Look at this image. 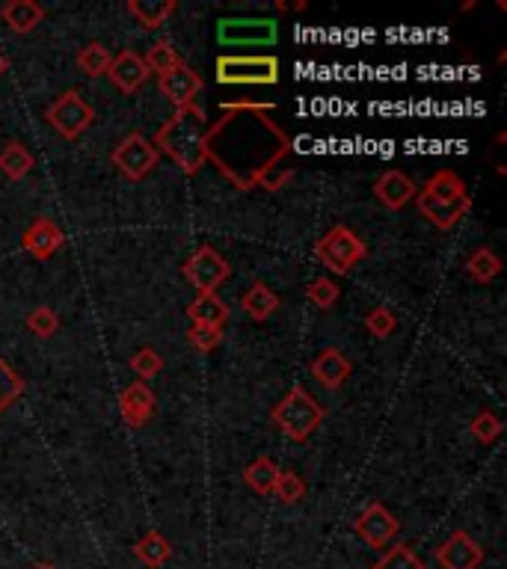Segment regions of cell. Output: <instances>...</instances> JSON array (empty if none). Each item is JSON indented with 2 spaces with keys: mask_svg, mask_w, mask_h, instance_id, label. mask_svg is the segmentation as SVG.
<instances>
[{
  "mask_svg": "<svg viewBox=\"0 0 507 569\" xmlns=\"http://www.w3.org/2000/svg\"><path fill=\"white\" fill-rule=\"evenodd\" d=\"M45 119H48V125H51L60 137L78 140L86 128L92 125L95 110L89 107V101H86L81 92H63V95L48 107Z\"/></svg>",
  "mask_w": 507,
  "mask_h": 569,
  "instance_id": "7",
  "label": "cell"
},
{
  "mask_svg": "<svg viewBox=\"0 0 507 569\" xmlns=\"http://www.w3.org/2000/svg\"><path fill=\"white\" fill-rule=\"evenodd\" d=\"M6 69H9V60H6V54L0 51V78L6 75Z\"/></svg>",
  "mask_w": 507,
  "mask_h": 569,
  "instance_id": "39",
  "label": "cell"
},
{
  "mask_svg": "<svg viewBox=\"0 0 507 569\" xmlns=\"http://www.w3.org/2000/svg\"><path fill=\"white\" fill-rule=\"evenodd\" d=\"M107 78L116 83V89H122L125 95L137 92L143 83L149 81V69L143 63V57L137 51H122L110 60Z\"/></svg>",
  "mask_w": 507,
  "mask_h": 569,
  "instance_id": "13",
  "label": "cell"
},
{
  "mask_svg": "<svg viewBox=\"0 0 507 569\" xmlns=\"http://www.w3.org/2000/svg\"><path fill=\"white\" fill-rule=\"evenodd\" d=\"M353 374V365L350 359L336 350V347H327L321 350L315 359H312V377L324 386V389H341Z\"/></svg>",
  "mask_w": 507,
  "mask_h": 569,
  "instance_id": "16",
  "label": "cell"
},
{
  "mask_svg": "<svg viewBox=\"0 0 507 569\" xmlns=\"http://www.w3.org/2000/svg\"><path fill=\"white\" fill-rule=\"evenodd\" d=\"M217 83L226 86H273L279 83V60L264 57H220L217 60Z\"/></svg>",
  "mask_w": 507,
  "mask_h": 569,
  "instance_id": "4",
  "label": "cell"
},
{
  "mask_svg": "<svg viewBox=\"0 0 507 569\" xmlns=\"http://www.w3.org/2000/svg\"><path fill=\"white\" fill-rule=\"evenodd\" d=\"M131 371L137 377H143V380H152V377H158L164 371V356L158 350H152V347H143V350H137L131 356Z\"/></svg>",
  "mask_w": 507,
  "mask_h": 569,
  "instance_id": "33",
  "label": "cell"
},
{
  "mask_svg": "<svg viewBox=\"0 0 507 569\" xmlns=\"http://www.w3.org/2000/svg\"><path fill=\"white\" fill-rule=\"evenodd\" d=\"M436 561L442 569H478L484 561V549L466 531H454L436 549Z\"/></svg>",
  "mask_w": 507,
  "mask_h": 569,
  "instance_id": "11",
  "label": "cell"
},
{
  "mask_svg": "<svg viewBox=\"0 0 507 569\" xmlns=\"http://www.w3.org/2000/svg\"><path fill=\"white\" fill-rule=\"evenodd\" d=\"M110 60H113V54H110V48H104L101 42H89L86 48H81V54H78V66H81V72H84L86 78H101V75H107Z\"/></svg>",
  "mask_w": 507,
  "mask_h": 569,
  "instance_id": "29",
  "label": "cell"
},
{
  "mask_svg": "<svg viewBox=\"0 0 507 569\" xmlns=\"http://www.w3.org/2000/svg\"><path fill=\"white\" fill-rule=\"evenodd\" d=\"M0 21L12 30V33H30L45 21V6L36 0H9L0 6Z\"/></svg>",
  "mask_w": 507,
  "mask_h": 569,
  "instance_id": "18",
  "label": "cell"
},
{
  "mask_svg": "<svg viewBox=\"0 0 507 569\" xmlns=\"http://www.w3.org/2000/svg\"><path fill=\"white\" fill-rule=\"evenodd\" d=\"M276 104H223V119H217L205 140V161H211L238 190H279L291 169H279L291 152V140L264 113Z\"/></svg>",
  "mask_w": 507,
  "mask_h": 569,
  "instance_id": "1",
  "label": "cell"
},
{
  "mask_svg": "<svg viewBox=\"0 0 507 569\" xmlns=\"http://www.w3.org/2000/svg\"><path fill=\"white\" fill-rule=\"evenodd\" d=\"M276 478H279V466H276L270 457H258V460H253V463L247 466V472H244L247 487L255 489L258 495H270L273 487H276Z\"/></svg>",
  "mask_w": 507,
  "mask_h": 569,
  "instance_id": "26",
  "label": "cell"
},
{
  "mask_svg": "<svg viewBox=\"0 0 507 569\" xmlns=\"http://www.w3.org/2000/svg\"><path fill=\"white\" fill-rule=\"evenodd\" d=\"M472 436H475L478 442H484V445L496 442V439L502 436V418L493 415V412L475 415V421H472Z\"/></svg>",
  "mask_w": 507,
  "mask_h": 569,
  "instance_id": "37",
  "label": "cell"
},
{
  "mask_svg": "<svg viewBox=\"0 0 507 569\" xmlns=\"http://www.w3.org/2000/svg\"><path fill=\"white\" fill-rule=\"evenodd\" d=\"M134 555L146 564V567H164L169 558H172V546H169V540L164 534H158V531H149L137 546H134Z\"/></svg>",
  "mask_w": 507,
  "mask_h": 569,
  "instance_id": "24",
  "label": "cell"
},
{
  "mask_svg": "<svg viewBox=\"0 0 507 569\" xmlns=\"http://www.w3.org/2000/svg\"><path fill=\"white\" fill-rule=\"evenodd\" d=\"M128 12L146 27L155 30L175 12V0H128Z\"/></svg>",
  "mask_w": 507,
  "mask_h": 569,
  "instance_id": "22",
  "label": "cell"
},
{
  "mask_svg": "<svg viewBox=\"0 0 507 569\" xmlns=\"http://www.w3.org/2000/svg\"><path fill=\"white\" fill-rule=\"evenodd\" d=\"M187 341H190L199 353H208V350H214V347L223 341V326L193 324L190 326V332H187Z\"/></svg>",
  "mask_w": 507,
  "mask_h": 569,
  "instance_id": "36",
  "label": "cell"
},
{
  "mask_svg": "<svg viewBox=\"0 0 507 569\" xmlns=\"http://www.w3.org/2000/svg\"><path fill=\"white\" fill-rule=\"evenodd\" d=\"M424 193H430V196L439 199V202H460V199H469L466 181H463L457 172H451V169H442V172L430 175Z\"/></svg>",
  "mask_w": 507,
  "mask_h": 569,
  "instance_id": "20",
  "label": "cell"
},
{
  "mask_svg": "<svg viewBox=\"0 0 507 569\" xmlns=\"http://www.w3.org/2000/svg\"><path fill=\"white\" fill-rule=\"evenodd\" d=\"M119 409L128 427H143L155 415V395L146 383H131L119 398Z\"/></svg>",
  "mask_w": 507,
  "mask_h": 569,
  "instance_id": "19",
  "label": "cell"
},
{
  "mask_svg": "<svg viewBox=\"0 0 507 569\" xmlns=\"http://www.w3.org/2000/svg\"><path fill=\"white\" fill-rule=\"evenodd\" d=\"M158 149L140 134V131H131L110 155L113 166L128 178V181H143L155 166H158Z\"/></svg>",
  "mask_w": 507,
  "mask_h": 569,
  "instance_id": "9",
  "label": "cell"
},
{
  "mask_svg": "<svg viewBox=\"0 0 507 569\" xmlns=\"http://www.w3.org/2000/svg\"><path fill=\"white\" fill-rule=\"evenodd\" d=\"M416 205H419V214H424L427 223H433L436 229L448 232L472 211V196L460 199V202H439V199H433L430 193L422 190V193H416Z\"/></svg>",
  "mask_w": 507,
  "mask_h": 569,
  "instance_id": "12",
  "label": "cell"
},
{
  "mask_svg": "<svg viewBox=\"0 0 507 569\" xmlns=\"http://www.w3.org/2000/svg\"><path fill=\"white\" fill-rule=\"evenodd\" d=\"M241 306H244V312H247L253 321H267V318L279 309V297H276L264 282H255L253 288L241 297Z\"/></svg>",
  "mask_w": 507,
  "mask_h": 569,
  "instance_id": "23",
  "label": "cell"
},
{
  "mask_svg": "<svg viewBox=\"0 0 507 569\" xmlns=\"http://www.w3.org/2000/svg\"><path fill=\"white\" fill-rule=\"evenodd\" d=\"M187 315H190L193 324L223 326L226 318H229V309L217 294H196V300L187 306Z\"/></svg>",
  "mask_w": 507,
  "mask_h": 569,
  "instance_id": "21",
  "label": "cell"
},
{
  "mask_svg": "<svg viewBox=\"0 0 507 569\" xmlns=\"http://www.w3.org/2000/svg\"><path fill=\"white\" fill-rule=\"evenodd\" d=\"M356 534H359L371 549L383 552V549H389V546L395 543V537L401 534V522H398L380 501H374V504H368V507L359 513V519H356Z\"/></svg>",
  "mask_w": 507,
  "mask_h": 569,
  "instance_id": "10",
  "label": "cell"
},
{
  "mask_svg": "<svg viewBox=\"0 0 507 569\" xmlns=\"http://www.w3.org/2000/svg\"><path fill=\"white\" fill-rule=\"evenodd\" d=\"M143 63H146V69H149V72H158L161 78L184 66V63H181V54H178L169 42H155V45L146 51Z\"/></svg>",
  "mask_w": 507,
  "mask_h": 569,
  "instance_id": "28",
  "label": "cell"
},
{
  "mask_svg": "<svg viewBox=\"0 0 507 569\" xmlns=\"http://www.w3.org/2000/svg\"><path fill=\"white\" fill-rule=\"evenodd\" d=\"M202 86H205V83H202V75L193 72L190 66H181V69H175V72H169V75L161 78V92L175 104V110L190 107L193 98L202 92Z\"/></svg>",
  "mask_w": 507,
  "mask_h": 569,
  "instance_id": "17",
  "label": "cell"
},
{
  "mask_svg": "<svg viewBox=\"0 0 507 569\" xmlns=\"http://www.w3.org/2000/svg\"><path fill=\"white\" fill-rule=\"evenodd\" d=\"M306 297H309V303L315 306V309H321V312H327V309H333L338 300V285L333 279H327V276H321V279H315L309 288H306Z\"/></svg>",
  "mask_w": 507,
  "mask_h": 569,
  "instance_id": "34",
  "label": "cell"
},
{
  "mask_svg": "<svg viewBox=\"0 0 507 569\" xmlns=\"http://www.w3.org/2000/svg\"><path fill=\"white\" fill-rule=\"evenodd\" d=\"M318 258L333 270V273H350L362 258H365V244L359 241V235L347 226H333L318 244H315Z\"/></svg>",
  "mask_w": 507,
  "mask_h": 569,
  "instance_id": "6",
  "label": "cell"
},
{
  "mask_svg": "<svg viewBox=\"0 0 507 569\" xmlns=\"http://www.w3.org/2000/svg\"><path fill=\"white\" fill-rule=\"evenodd\" d=\"M27 329L36 335V338H51L57 329H60V318H57V312L54 309H48V306H39V309H33L30 315H27Z\"/></svg>",
  "mask_w": 507,
  "mask_h": 569,
  "instance_id": "35",
  "label": "cell"
},
{
  "mask_svg": "<svg viewBox=\"0 0 507 569\" xmlns=\"http://www.w3.org/2000/svg\"><path fill=\"white\" fill-rule=\"evenodd\" d=\"M211 125L205 122V113L190 104L184 110H175L167 122L161 125L158 137H155V149H161L167 158L181 166L184 175H196L205 166V140H208Z\"/></svg>",
  "mask_w": 507,
  "mask_h": 569,
  "instance_id": "2",
  "label": "cell"
},
{
  "mask_svg": "<svg viewBox=\"0 0 507 569\" xmlns=\"http://www.w3.org/2000/svg\"><path fill=\"white\" fill-rule=\"evenodd\" d=\"M33 569H54V567H45V564H39V567H33Z\"/></svg>",
  "mask_w": 507,
  "mask_h": 569,
  "instance_id": "40",
  "label": "cell"
},
{
  "mask_svg": "<svg viewBox=\"0 0 507 569\" xmlns=\"http://www.w3.org/2000/svg\"><path fill=\"white\" fill-rule=\"evenodd\" d=\"M273 495L282 501V504H297L306 498V484L297 472H285L279 469V478H276V487H273Z\"/></svg>",
  "mask_w": 507,
  "mask_h": 569,
  "instance_id": "30",
  "label": "cell"
},
{
  "mask_svg": "<svg viewBox=\"0 0 507 569\" xmlns=\"http://www.w3.org/2000/svg\"><path fill=\"white\" fill-rule=\"evenodd\" d=\"M217 39L226 48H244V45H276L279 27L273 18H226L217 24Z\"/></svg>",
  "mask_w": 507,
  "mask_h": 569,
  "instance_id": "8",
  "label": "cell"
},
{
  "mask_svg": "<svg viewBox=\"0 0 507 569\" xmlns=\"http://www.w3.org/2000/svg\"><path fill=\"white\" fill-rule=\"evenodd\" d=\"M66 241V235H63V229L54 223V220H48V217H39V220H33V226L24 232V238H21V246L33 255V258H39V261H45V258H51L60 246Z\"/></svg>",
  "mask_w": 507,
  "mask_h": 569,
  "instance_id": "14",
  "label": "cell"
},
{
  "mask_svg": "<svg viewBox=\"0 0 507 569\" xmlns=\"http://www.w3.org/2000/svg\"><path fill=\"white\" fill-rule=\"evenodd\" d=\"M24 392V380L18 377V371H12L3 359H0V415L12 407Z\"/></svg>",
  "mask_w": 507,
  "mask_h": 569,
  "instance_id": "31",
  "label": "cell"
},
{
  "mask_svg": "<svg viewBox=\"0 0 507 569\" xmlns=\"http://www.w3.org/2000/svg\"><path fill=\"white\" fill-rule=\"evenodd\" d=\"M365 326H368V332L374 338H389L398 329V318L389 309H371L368 318H365Z\"/></svg>",
  "mask_w": 507,
  "mask_h": 569,
  "instance_id": "38",
  "label": "cell"
},
{
  "mask_svg": "<svg viewBox=\"0 0 507 569\" xmlns=\"http://www.w3.org/2000/svg\"><path fill=\"white\" fill-rule=\"evenodd\" d=\"M324 415V407L303 386H294L270 412L273 424L294 442H306L324 424Z\"/></svg>",
  "mask_w": 507,
  "mask_h": 569,
  "instance_id": "3",
  "label": "cell"
},
{
  "mask_svg": "<svg viewBox=\"0 0 507 569\" xmlns=\"http://www.w3.org/2000/svg\"><path fill=\"white\" fill-rule=\"evenodd\" d=\"M416 193H419V190H416L413 178H407L401 169H389V172H383V175L377 178V184H374V196H377V202L386 205L389 211H401Z\"/></svg>",
  "mask_w": 507,
  "mask_h": 569,
  "instance_id": "15",
  "label": "cell"
},
{
  "mask_svg": "<svg viewBox=\"0 0 507 569\" xmlns=\"http://www.w3.org/2000/svg\"><path fill=\"white\" fill-rule=\"evenodd\" d=\"M371 569H424V564L410 546H392Z\"/></svg>",
  "mask_w": 507,
  "mask_h": 569,
  "instance_id": "32",
  "label": "cell"
},
{
  "mask_svg": "<svg viewBox=\"0 0 507 569\" xmlns=\"http://www.w3.org/2000/svg\"><path fill=\"white\" fill-rule=\"evenodd\" d=\"M33 169V155L21 146V143H6L3 152H0V172L9 178V181H21L27 178Z\"/></svg>",
  "mask_w": 507,
  "mask_h": 569,
  "instance_id": "25",
  "label": "cell"
},
{
  "mask_svg": "<svg viewBox=\"0 0 507 569\" xmlns=\"http://www.w3.org/2000/svg\"><path fill=\"white\" fill-rule=\"evenodd\" d=\"M181 273L196 288V294H217V288L232 276V264L214 246H199L184 261Z\"/></svg>",
  "mask_w": 507,
  "mask_h": 569,
  "instance_id": "5",
  "label": "cell"
},
{
  "mask_svg": "<svg viewBox=\"0 0 507 569\" xmlns=\"http://www.w3.org/2000/svg\"><path fill=\"white\" fill-rule=\"evenodd\" d=\"M466 270H469V276H472L475 282L487 285V282H493V279L502 273V261H499V255H496L493 249L481 246V249H475V252L469 255Z\"/></svg>",
  "mask_w": 507,
  "mask_h": 569,
  "instance_id": "27",
  "label": "cell"
}]
</instances>
